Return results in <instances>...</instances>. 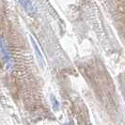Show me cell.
Listing matches in <instances>:
<instances>
[{"instance_id": "cell-1", "label": "cell", "mask_w": 125, "mask_h": 125, "mask_svg": "<svg viewBox=\"0 0 125 125\" xmlns=\"http://www.w3.org/2000/svg\"><path fill=\"white\" fill-rule=\"evenodd\" d=\"M18 2L29 15H34L37 12V9L31 0H18Z\"/></svg>"}, {"instance_id": "cell-2", "label": "cell", "mask_w": 125, "mask_h": 125, "mask_svg": "<svg viewBox=\"0 0 125 125\" xmlns=\"http://www.w3.org/2000/svg\"><path fill=\"white\" fill-rule=\"evenodd\" d=\"M30 41H31V42H32V44H33V46H34V49H35V51H36V54H37V56H39V58L41 59V61H42V62H43V58H42V53H41V52H40V50H39L37 43L35 42V40L33 39V37H32V36H30Z\"/></svg>"}]
</instances>
